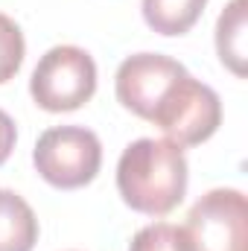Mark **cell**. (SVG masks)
I'll return each mask as SVG.
<instances>
[{"label": "cell", "instance_id": "52a82bcc", "mask_svg": "<svg viewBox=\"0 0 248 251\" xmlns=\"http://www.w3.org/2000/svg\"><path fill=\"white\" fill-rule=\"evenodd\" d=\"M38 243V219L15 193L0 187V251H32Z\"/></svg>", "mask_w": 248, "mask_h": 251}, {"label": "cell", "instance_id": "5b68a950", "mask_svg": "<svg viewBox=\"0 0 248 251\" xmlns=\"http://www.w3.org/2000/svg\"><path fill=\"white\" fill-rule=\"evenodd\" d=\"M193 251H248V201L240 190H210L187 213Z\"/></svg>", "mask_w": 248, "mask_h": 251}, {"label": "cell", "instance_id": "6da1fadb", "mask_svg": "<svg viewBox=\"0 0 248 251\" xmlns=\"http://www.w3.org/2000/svg\"><path fill=\"white\" fill-rule=\"evenodd\" d=\"M123 201L146 216H167L187 193V158L173 140L140 137L128 143L117 164Z\"/></svg>", "mask_w": 248, "mask_h": 251}, {"label": "cell", "instance_id": "7a4b0ae2", "mask_svg": "<svg viewBox=\"0 0 248 251\" xmlns=\"http://www.w3.org/2000/svg\"><path fill=\"white\" fill-rule=\"evenodd\" d=\"M97 91V64L82 47H53L41 56L29 79V94L38 108L62 114L82 108Z\"/></svg>", "mask_w": 248, "mask_h": 251}, {"label": "cell", "instance_id": "277c9868", "mask_svg": "<svg viewBox=\"0 0 248 251\" xmlns=\"http://www.w3.org/2000/svg\"><path fill=\"white\" fill-rule=\"evenodd\" d=\"M149 123H155L175 146H198L222 123V102L216 91L184 73L158 102Z\"/></svg>", "mask_w": 248, "mask_h": 251}, {"label": "cell", "instance_id": "3957f363", "mask_svg": "<svg viewBox=\"0 0 248 251\" xmlns=\"http://www.w3.org/2000/svg\"><path fill=\"white\" fill-rule=\"evenodd\" d=\"M32 161L47 184L59 190H76L97 178L102 164V146L91 128L56 126L38 137Z\"/></svg>", "mask_w": 248, "mask_h": 251}, {"label": "cell", "instance_id": "30bf717a", "mask_svg": "<svg viewBox=\"0 0 248 251\" xmlns=\"http://www.w3.org/2000/svg\"><path fill=\"white\" fill-rule=\"evenodd\" d=\"M128 251H193V243L184 228H175L170 222H155L134 234Z\"/></svg>", "mask_w": 248, "mask_h": 251}, {"label": "cell", "instance_id": "8992f818", "mask_svg": "<svg viewBox=\"0 0 248 251\" xmlns=\"http://www.w3.org/2000/svg\"><path fill=\"white\" fill-rule=\"evenodd\" d=\"M184 64L161 53H137L117 67V100L131 114L149 120L164 94L184 76Z\"/></svg>", "mask_w": 248, "mask_h": 251}, {"label": "cell", "instance_id": "9c48e42d", "mask_svg": "<svg viewBox=\"0 0 248 251\" xmlns=\"http://www.w3.org/2000/svg\"><path fill=\"white\" fill-rule=\"evenodd\" d=\"M207 0H143L146 24L161 35H184L201 18Z\"/></svg>", "mask_w": 248, "mask_h": 251}, {"label": "cell", "instance_id": "ba28073f", "mask_svg": "<svg viewBox=\"0 0 248 251\" xmlns=\"http://www.w3.org/2000/svg\"><path fill=\"white\" fill-rule=\"evenodd\" d=\"M246 12L248 0H231L216 24V53L222 64L237 76H246Z\"/></svg>", "mask_w": 248, "mask_h": 251}, {"label": "cell", "instance_id": "7c38bea8", "mask_svg": "<svg viewBox=\"0 0 248 251\" xmlns=\"http://www.w3.org/2000/svg\"><path fill=\"white\" fill-rule=\"evenodd\" d=\"M15 137H18V131H15L12 117L0 108V164H6V158L12 155V149H15Z\"/></svg>", "mask_w": 248, "mask_h": 251}, {"label": "cell", "instance_id": "8fae6325", "mask_svg": "<svg viewBox=\"0 0 248 251\" xmlns=\"http://www.w3.org/2000/svg\"><path fill=\"white\" fill-rule=\"evenodd\" d=\"M24 53H26V44H24L21 26H18L12 18L0 15V85L9 82V79L21 70Z\"/></svg>", "mask_w": 248, "mask_h": 251}]
</instances>
